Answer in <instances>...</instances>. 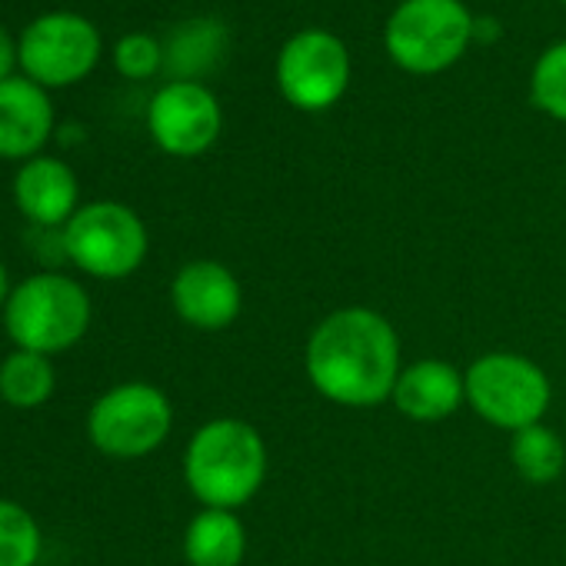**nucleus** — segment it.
<instances>
[{
    "instance_id": "nucleus-1",
    "label": "nucleus",
    "mask_w": 566,
    "mask_h": 566,
    "mask_svg": "<svg viewBox=\"0 0 566 566\" xmlns=\"http://www.w3.org/2000/svg\"><path fill=\"white\" fill-rule=\"evenodd\" d=\"M304 367L324 400L350 410H370L394 397L403 370L400 337L384 314L370 307H344L311 331Z\"/></svg>"
},
{
    "instance_id": "nucleus-2",
    "label": "nucleus",
    "mask_w": 566,
    "mask_h": 566,
    "mask_svg": "<svg viewBox=\"0 0 566 566\" xmlns=\"http://www.w3.org/2000/svg\"><path fill=\"white\" fill-rule=\"evenodd\" d=\"M184 480L203 510L250 503L266 480V443L260 430L237 417L200 423L184 450Z\"/></svg>"
},
{
    "instance_id": "nucleus-3",
    "label": "nucleus",
    "mask_w": 566,
    "mask_h": 566,
    "mask_svg": "<svg viewBox=\"0 0 566 566\" xmlns=\"http://www.w3.org/2000/svg\"><path fill=\"white\" fill-rule=\"evenodd\" d=\"M94 321L91 294L67 273H34L21 280L4 307V331L18 350L57 357L77 347Z\"/></svg>"
},
{
    "instance_id": "nucleus-4",
    "label": "nucleus",
    "mask_w": 566,
    "mask_h": 566,
    "mask_svg": "<svg viewBox=\"0 0 566 566\" xmlns=\"http://www.w3.org/2000/svg\"><path fill=\"white\" fill-rule=\"evenodd\" d=\"M470 44L473 14L463 0H400L384 28L390 61L413 77L450 71Z\"/></svg>"
},
{
    "instance_id": "nucleus-5",
    "label": "nucleus",
    "mask_w": 566,
    "mask_h": 566,
    "mask_svg": "<svg viewBox=\"0 0 566 566\" xmlns=\"http://www.w3.org/2000/svg\"><path fill=\"white\" fill-rule=\"evenodd\" d=\"M467 407L496 430H523L543 423L553 387L539 364L513 350H490L463 370Z\"/></svg>"
},
{
    "instance_id": "nucleus-6",
    "label": "nucleus",
    "mask_w": 566,
    "mask_h": 566,
    "mask_svg": "<svg viewBox=\"0 0 566 566\" xmlns=\"http://www.w3.org/2000/svg\"><path fill=\"white\" fill-rule=\"evenodd\" d=\"M64 256L97 280L134 276L150 250V233L137 210L117 200H97L81 207L61 230Z\"/></svg>"
},
{
    "instance_id": "nucleus-7",
    "label": "nucleus",
    "mask_w": 566,
    "mask_h": 566,
    "mask_svg": "<svg viewBox=\"0 0 566 566\" xmlns=\"http://www.w3.org/2000/svg\"><path fill=\"white\" fill-rule=\"evenodd\" d=\"M174 427V407L154 384H117L87 410V440L111 460L150 457Z\"/></svg>"
},
{
    "instance_id": "nucleus-8",
    "label": "nucleus",
    "mask_w": 566,
    "mask_h": 566,
    "mask_svg": "<svg viewBox=\"0 0 566 566\" xmlns=\"http://www.w3.org/2000/svg\"><path fill=\"white\" fill-rule=\"evenodd\" d=\"M354 61L347 44L321 28L294 34L276 54V87L291 107L324 114L350 91Z\"/></svg>"
},
{
    "instance_id": "nucleus-9",
    "label": "nucleus",
    "mask_w": 566,
    "mask_h": 566,
    "mask_svg": "<svg viewBox=\"0 0 566 566\" xmlns=\"http://www.w3.org/2000/svg\"><path fill=\"white\" fill-rule=\"evenodd\" d=\"M24 77L48 87H71L84 81L101 61V31L71 11H54L31 21L18 41Z\"/></svg>"
},
{
    "instance_id": "nucleus-10",
    "label": "nucleus",
    "mask_w": 566,
    "mask_h": 566,
    "mask_svg": "<svg viewBox=\"0 0 566 566\" xmlns=\"http://www.w3.org/2000/svg\"><path fill=\"white\" fill-rule=\"evenodd\" d=\"M223 127L220 101L200 81L164 84L147 107V130L154 144L170 157L207 154Z\"/></svg>"
},
{
    "instance_id": "nucleus-11",
    "label": "nucleus",
    "mask_w": 566,
    "mask_h": 566,
    "mask_svg": "<svg viewBox=\"0 0 566 566\" xmlns=\"http://www.w3.org/2000/svg\"><path fill=\"white\" fill-rule=\"evenodd\" d=\"M170 304L177 317L203 334L227 331L243 311V287L237 273L220 260H190L170 283Z\"/></svg>"
},
{
    "instance_id": "nucleus-12",
    "label": "nucleus",
    "mask_w": 566,
    "mask_h": 566,
    "mask_svg": "<svg viewBox=\"0 0 566 566\" xmlns=\"http://www.w3.org/2000/svg\"><path fill=\"white\" fill-rule=\"evenodd\" d=\"M54 134V104L31 77L0 84V157L34 160Z\"/></svg>"
},
{
    "instance_id": "nucleus-13",
    "label": "nucleus",
    "mask_w": 566,
    "mask_h": 566,
    "mask_svg": "<svg viewBox=\"0 0 566 566\" xmlns=\"http://www.w3.org/2000/svg\"><path fill=\"white\" fill-rule=\"evenodd\" d=\"M77 197H81V187H77V174L71 170V164L48 157V154L24 160L14 177L18 210L34 227H44V230H64L67 220L81 210Z\"/></svg>"
},
{
    "instance_id": "nucleus-14",
    "label": "nucleus",
    "mask_w": 566,
    "mask_h": 566,
    "mask_svg": "<svg viewBox=\"0 0 566 566\" xmlns=\"http://www.w3.org/2000/svg\"><path fill=\"white\" fill-rule=\"evenodd\" d=\"M390 400L403 417L417 423L447 420L467 403L463 374L447 360H417L400 370Z\"/></svg>"
},
{
    "instance_id": "nucleus-15",
    "label": "nucleus",
    "mask_w": 566,
    "mask_h": 566,
    "mask_svg": "<svg viewBox=\"0 0 566 566\" xmlns=\"http://www.w3.org/2000/svg\"><path fill=\"white\" fill-rule=\"evenodd\" d=\"M247 530L233 510H200L184 530V559L190 566H240Z\"/></svg>"
},
{
    "instance_id": "nucleus-16",
    "label": "nucleus",
    "mask_w": 566,
    "mask_h": 566,
    "mask_svg": "<svg viewBox=\"0 0 566 566\" xmlns=\"http://www.w3.org/2000/svg\"><path fill=\"white\" fill-rule=\"evenodd\" d=\"M227 51V28L197 18L180 24L167 44H164V67H170L174 81H197L200 74H210V67L223 57Z\"/></svg>"
},
{
    "instance_id": "nucleus-17",
    "label": "nucleus",
    "mask_w": 566,
    "mask_h": 566,
    "mask_svg": "<svg viewBox=\"0 0 566 566\" xmlns=\"http://www.w3.org/2000/svg\"><path fill=\"white\" fill-rule=\"evenodd\" d=\"M57 377L51 357L31 350H11L0 360V400L14 410H38L54 397Z\"/></svg>"
},
{
    "instance_id": "nucleus-18",
    "label": "nucleus",
    "mask_w": 566,
    "mask_h": 566,
    "mask_svg": "<svg viewBox=\"0 0 566 566\" xmlns=\"http://www.w3.org/2000/svg\"><path fill=\"white\" fill-rule=\"evenodd\" d=\"M510 463L513 470L533 483V486H546L553 483L563 467H566V447L559 440L556 430H549L546 423H533L513 433L510 440Z\"/></svg>"
},
{
    "instance_id": "nucleus-19",
    "label": "nucleus",
    "mask_w": 566,
    "mask_h": 566,
    "mask_svg": "<svg viewBox=\"0 0 566 566\" xmlns=\"http://www.w3.org/2000/svg\"><path fill=\"white\" fill-rule=\"evenodd\" d=\"M44 549L41 523L18 500H0V566H38Z\"/></svg>"
},
{
    "instance_id": "nucleus-20",
    "label": "nucleus",
    "mask_w": 566,
    "mask_h": 566,
    "mask_svg": "<svg viewBox=\"0 0 566 566\" xmlns=\"http://www.w3.org/2000/svg\"><path fill=\"white\" fill-rule=\"evenodd\" d=\"M530 101L546 117L566 124V41L549 44L530 71Z\"/></svg>"
},
{
    "instance_id": "nucleus-21",
    "label": "nucleus",
    "mask_w": 566,
    "mask_h": 566,
    "mask_svg": "<svg viewBox=\"0 0 566 566\" xmlns=\"http://www.w3.org/2000/svg\"><path fill=\"white\" fill-rule=\"evenodd\" d=\"M114 67L127 81H147L164 67V44L150 34H124L114 44Z\"/></svg>"
},
{
    "instance_id": "nucleus-22",
    "label": "nucleus",
    "mask_w": 566,
    "mask_h": 566,
    "mask_svg": "<svg viewBox=\"0 0 566 566\" xmlns=\"http://www.w3.org/2000/svg\"><path fill=\"white\" fill-rule=\"evenodd\" d=\"M18 64H21L18 44H14V38H11L4 28H0V84L14 77V67H18Z\"/></svg>"
},
{
    "instance_id": "nucleus-23",
    "label": "nucleus",
    "mask_w": 566,
    "mask_h": 566,
    "mask_svg": "<svg viewBox=\"0 0 566 566\" xmlns=\"http://www.w3.org/2000/svg\"><path fill=\"white\" fill-rule=\"evenodd\" d=\"M503 24L496 18H473V44H496Z\"/></svg>"
},
{
    "instance_id": "nucleus-24",
    "label": "nucleus",
    "mask_w": 566,
    "mask_h": 566,
    "mask_svg": "<svg viewBox=\"0 0 566 566\" xmlns=\"http://www.w3.org/2000/svg\"><path fill=\"white\" fill-rule=\"evenodd\" d=\"M11 276H8V266L4 263H0V311H4L8 307V297H11Z\"/></svg>"
},
{
    "instance_id": "nucleus-25",
    "label": "nucleus",
    "mask_w": 566,
    "mask_h": 566,
    "mask_svg": "<svg viewBox=\"0 0 566 566\" xmlns=\"http://www.w3.org/2000/svg\"><path fill=\"white\" fill-rule=\"evenodd\" d=\"M563 4H566V0H563Z\"/></svg>"
}]
</instances>
